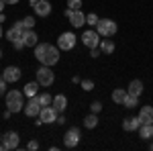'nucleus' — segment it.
<instances>
[{
	"label": "nucleus",
	"mask_w": 153,
	"mask_h": 151,
	"mask_svg": "<svg viewBox=\"0 0 153 151\" xmlns=\"http://www.w3.org/2000/svg\"><path fill=\"white\" fill-rule=\"evenodd\" d=\"M100 55H102L100 47H94V49H90V57H100Z\"/></svg>",
	"instance_id": "f704fd0d"
},
{
	"label": "nucleus",
	"mask_w": 153,
	"mask_h": 151,
	"mask_svg": "<svg viewBox=\"0 0 153 151\" xmlns=\"http://www.w3.org/2000/svg\"><path fill=\"white\" fill-rule=\"evenodd\" d=\"M123 104L127 106V108H135V106L139 104V96H133V94H127V98H125V102Z\"/></svg>",
	"instance_id": "393cba45"
},
{
	"label": "nucleus",
	"mask_w": 153,
	"mask_h": 151,
	"mask_svg": "<svg viewBox=\"0 0 153 151\" xmlns=\"http://www.w3.org/2000/svg\"><path fill=\"white\" fill-rule=\"evenodd\" d=\"M37 82H39V86H43V88L53 86V82H55V74L51 71L49 65H41V68L37 70Z\"/></svg>",
	"instance_id": "7ed1b4c3"
},
{
	"label": "nucleus",
	"mask_w": 153,
	"mask_h": 151,
	"mask_svg": "<svg viewBox=\"0 0 153 151\" xmlns=\"http://www.w3.org/2000/svg\"><path fill=\"white\" fill-rule=\"evenodd\" d=\"M90 110H92V112H96V115H98V112H100V110H102V102H98V100H94V102H92V104H90Z\"/></svg>",
	"instance_id": "2f4dec72"
},
{
	"label": "nucleus",
	"mask_w": 153,
	"mask_h": 151,
	"mask_svg": "<svg viewBox=\"0 0 153 151\" xmlns=\"http://www.w3.org/2000/svg\"><path fill=\"white\" fill-rule=\"evenodd\" d=\"M68 8H71V10H80V8H82V0H68Z\"/></svg>",
	"instance_id": "c756f323"
},
{
	"label": "nucleus",
	"mask_w": 153,
	"mask_h": 151,
	"mask_svg": "<svg viewBox=\"0 0 153 151\" xmlns=\"http://www.w3.org/2000/svg\"><path fill=\"white\" fill-rule=\"evenodd\" d=\"M96 31H98L100 37H114L117 31H118V27L112 19H100L98 25H96Z\"/></svg>",
	"instance_id": "f03ea898"
},
{
	"label": "nucleus",
	"mask_w": 153,
	"mask_h": 151,
	"mask_svg": "<svg viewBox=\"0 0 153 151\" xmlns=\"http://www.w3.org/2000/svg\"><path fill=\"white\" fill-rule=\"evenodd\" d=\"M23 41H25V47H35L37 43H39V35H37L33 29H25Z\"/></svg>",
	"instance_id": "2eb2a0df"
},
{
	"label": "nucleus",
	"mask_w": 153,
	"mask_h": 151,
	"mask_svg": "<svg viewBox=\"0 0 153 151\" xmlns=\"http://www.w3.org/2000/svg\"><path fill=\"white\" fill-rule=\"evenodd\" d=\"M98 21H100V19H98L96 12H88V14H86V23H88V27H96Z\"/></svg>",
	"instance_id": "cd10ccee"
},
{
	"label": "nucleus",
	"mask_w": 153,
	"mask_h": 151,
	"mask_svg": "<svg viewBox=\"0 0 153 151\" xmlns=\"http://www.w3.org/2000/svg\"><path fill=\"white\" fill-rule=\"evenodd\" d=\"M6 84H8V82L4 80V76H2V71H0V96L6 92Z\"/></svg>",
	"instance_id": "473e14b6"
},
{
	"label": "nucleus",
	"mask_w": 153,
	"mask_h": 151,
	"mask_svg": "<svg viewBox=\"0 0 153 151\" xmlns=\"http://www.w3.org/2000/svg\"><path fill=\"white\" fill-rule=\"evenodd\" d=\"M82 43L88 49H94V47L100 45V35H98V31H84L82 33Z\"/></svg>",
	"instance_id": "1a4fd4ad"
},
{
	"label": "nucleus",
	"mask_w": 153,
	"mask_h": 151,
	"mask_svg": "<svg viewBox=\"0 0 153 151\" xmlns=\"http://www.w3.org/2000/svg\"><path fill=\"white\" fill-rule=\"evenodd\" d=\"M33 10H35L37 16L45 19V16L51 14V2H49V0H39L37 4H33Z\"/></svg>",
	"instance_id": "f8f14e48"
},
{
	"label": "nucleus",
	"mask_w": 153,
	"mask_h": 151,
	"mask_svg": "<svg viewBox=\"0 0 153 151\" xmlns=\"http://www.w3.org/2000/svg\"><path fill=\"white\" fill-rule=\"evenodd\" d=\"M25 96H27V98H31V96H37V92H39V82H29V84H27V86H25Z\"/></svg>",
	"instance_id": "5701e85b"
},
{
	"label": "nucleus",
	"mask_w": 153,
	"mask_h": 151,
	"mask_svg": "<svg viewBox=\"0 0 153 151\" xmlns=\"http://www.w3.org/2000/svg\"><path fill=\"white\" fill-rule=\"evenodd\" d=\"M139 137L141 139H151L153 137V125L151 123H143L139 127Z\"/></svg>",
	"instance_id": "4be33fe9"
},
{
	"label": "nucleus",
	"mask_w": 153,
	"mask_h": 151,
	"mask_svg": "<svg viewBox=\"0 0 153 151\" xmlns=\"http://www.w3.org/2000/svg\"><path fill=\"white\" fill-rule=\"evenodd\" d=\"M0 139H2V135H0Z\"/></svg>",
	"instance_id": "de8ad7c7"
},
{
	"label": "nucleus",
	"mask_w": 153,
	"mask_h": 151,
	"mask_svg": "<svg viewBox=\"0 0 153 151\" xmlns=\"http://www.w3.org/2000/svg\"><path fill=\"white\" fill-rule=\"evenodd\" d=\"M4 6H6V2H4V0H0V12L4 10Z\"/></svg>",
	"instance_id": "a19ab883"
},
{
	"label": "nucleus",
	"mask_w": 153,
	"mask_h": 151,
	"mask_svg": "<svg viewBox=\"0 0 153 151\" xmlns=\"http://www.w3.org/2000/svg\"><path fill=\"white\" fill-rule=\"evenodd\" d=\"M127 92L133 94V96H141V94H143V82L141 80H131Z\"/></svg>",
	"instance_id": "6ab92c4d"
},
{
	"label": "nucleus",
	"mask_w": 153,
	"mask_h": 151,
	"mask_svg": "<svg viewBox=\"0 0 153 151\" xmlns=\"http://www.w3.org/2000/svg\"><path fill=\"white\" fill-rule=\"evenodd\" d=\"M2 76H4V80L8 82V84H14V82H19V80H21L23 71L19 70L16 65H8L6 70H2Z\"/></svg>",
	"instance_id": "9b49d317"
},
{
	"label": "nucleus",
	"mask_w": 153,
	"mask_h": 151,
	"mask_svg": "<svg viewBox=\"0 0 153 151\" xmlns=\"http://www.w3.org/2000/svg\"><path fill=\"white\" fill-rule=\"evenodd\" d=\"M4 21H6V14H4V12H0V23H4Z\"/></svg>",
	"instance_id": "ea45409f"
},
{
	"label": "nucleus",
	"mask_w": 153,
	"mask_h": 151,
	"mask_svg": "<svg viewBox=\"0 0 153 151\" xmlns=\"http://www.w3.org/2000/svg\"><path fill=\"white\" fill-rule=\"evenodd\" d=\"M55 123H57V125H65V123H68V118H65V116L59 112V116H57V121H55Z\"/></svg>",
	"instance_id": "e433bc0d"
},
{
	"label": "nucleus",
	"mask_w": 153,
	"mask_h": 151,
	"mask_svg": "<svg viewBox=\"0 0 153 151\" xmlns=\"http://www.w3.org/2000/svg\"><path fill=\"white\" fill-rule=\"evenodd\" d=\"M2 35H4V31H2V25H0V39H2Z\"/></svg>",
	"instance_id": "c03bdc74"
},
{
	"label": "nucleus",
	"mask_w": 153,
	"mask_h": 151,
	"mask_svg": "<svg viewBox=\"0 0 153 151\" xmlns=\"http://www.w3.org/2000/svg\"><path fill=\"white\" fill-rule=\"evenodd\" d=\"M0 59H2V49H0Z\"/></svg>",
	"instance_id": "a18cd8bd"
},
{
	"label": "nucleus",
	"mask_w": 153,
	"mask_h": 151,
	"mask_svg": "<svg viewBox=\"0 0 153 151\" xmlns=\"http://www.w3.org/2000/svg\"><path fill=\"white\" fill-rule=\"evenodd\" d=\"M70 23L74 25L76 29H80V27H84V25H86V14L82 12V8H80V10H74V12H71Z\"/></svg>",
	"instance_id": "dca6fc26"
},
{
	"label": "nucleus",
	"mask_w": 153,
	"mask_h": 151,
	"mask_svg": "<svg viewBox=\"0 0 153 151\" xmlns=\"http://www.w3.org/2000/svg\"><path fill=\"white\" fill-rule=\"evenodd\" d=\"M41 102H39V96H31L29 100H27V104H25V115L27 116H39L41 112Z\"/></svg>",
	"instance_id": "6e6552de"
},
{
	"label": "nucleus",
	"mask_w": 153,
	"mask_h": 151,
	"mask_svg": "<svg viewBox=\"0 0 153 151\" xmlns=\"http://www.w3.org/2000/svg\"><path fill=\"white\" fill-rule=\"evenodd\" d=\"M139 118H141L143 123H151L153 125V106H141L139 108Z\"/></svg>",
	"instance_id": "a211bd4d"
},
{
	"label": "nucleus",
	"mask_w": 153,
	"mask_h": 151,
	"mask_svg": "<svg viewBox=\"0 0 153 151\" xmlns=\"http://www.w3.org/2000/svg\"><path fill=\"white\" fill-rule=\"evenodd\" d=\"M12 45H14V49H16V51L25 49V41H23V37H21V39H16V41H12Z\"/></svg>",
	"instance_id": "72a5a7b5"
},
{
	"label": "nucleus",
	"mask_w": 153,
	"mask_h": 151,
	"mask_svg": "<svg viewBox=\"0 0 153 151\" xmlns=\"http://www.w3.org/2000/svg\"><path fill=\"white\" fill-rule=\"evenodd\" d=\"M141 125H143V121L139 118V116H129V118L123 121V129H125L127 133H131V131H139Z\"/></svg>",
	"instance_id": "4468645a"
},
{
	"label": "nucleus",
	"mask_w": 153,
	"mask_h": 151,
	"mask_svg": "<svg viewBox=\"0 0 153 151\" xmlns=\"http://www.w3.org/2000/svg\"><path fill=\"white\" fill-rule=\"evenodd\" d=\"M25 104H27L25 102V92H21V90H8L6 92V108L12 115L14 112H23Z\"/></svg>",
	"instance_id": "f257e3e1"
},
{
	"label": "nucleus",
	"mask_w": 153,
	"mask_h": 151,
	"mask_svg": "<svg viewBox=\"0 0 153 151\" xmlns=\"http://www.w3.org/2000/svg\"><path fill=\"white\" fill-rule=\"evenodd\" d=\"M51 104L55 106V110H57V112H63V110L68 108V98H65L63 94H57V96L53 98V102H51Z\"/></svg>",
	"instance_id": "aec40b11"
},
{
	"label": "nucleus",
	"mask_w": 153,
	"mask_h": 151,
	"mask_svg": "<svg viewBox=\"0 0 153 151\" xmlns=\"http://www.w3.org/2000/svg\"><path fill=\"white\" fill-rule=\"evenodd\" d=\"M59 51H61L59 47H55V45H51V43H49L45 55L39 59V61H41V65H49V68H51V65H55V63L59 61Z\"/></svg>",
	"instance_id": "20e7f679"
},
{
	"label": "nucleus",
	"mask_w": 153,
	"mask_h": 151,
	"mask_svg": "<svg viewBox=\"0 0 153 151\" xmlns=\"http://www.w3.org/2000/svg\"><path fill=\"white\" fill-rule=\"evenodd\" d=\"M76 41H78V37L74 35L71 31H68V33H61L57 39V47L61 49V51H71L74 47H76Z\"/></svg>",
	"instance_id": "39448f33"
},
{
	"label": "nucleus",
	"mask_w": 153,
	"mask_h": 151,
	"mask_svg": "<svg viewBox=\"0 0 153 151\" xmlns=\"http://www.w3.org/2000/svg\"><path fill=\"white\" fill-rule=\"evenodd\" d=\"M100 51L106 53V55H110V53H114V41L110 39V37H104V39H100Z\"/></svg>",
	"instance_id": "f3484780"
},
{
	"label": "nucleus",
	"mask_w": 153,
	"mask_h": 151,
	"mask_svg": "<svg viewBox=\"0 0 153 151\" xmlns=\"http://www.w3.org/2000/svg\"><path fill=\"white\" fill-rule=\"evenodd\" d=\"M127 90H125V88H114V90H112V102H114V104H123V102H125V98H127Z\"/></svg>",
	"instance_id": "412c9836"
},
{
	"label": "nucleus",
	"mask_w": 153,
	"mask_h": 151,
	"mask_svg": "<svg viewBox=\"0 0 153 151\" xmlns=\"http://www.w3.org/2000/svg\"><path fill=\"white\" fill-rule=\"evenodd\" d=\"M23 25H25V29H33L35 27V16H25Z\"/></svg>",
	"instance_id": "7c9ffc66"
},
{
	"label": "nucleus",
	"mask_w": 153,
	"mask_h": 151,
	"mask_svg": "<svg viewBox=\"0 0 153 151\" xmlns=\"http://www.w3.org/2000/svg\"><path fill=\"white\" fill-rule=\"evenodd\" d=\"M4 2H6V4H16L19 0H4Z\"/></svg>",
	"instance_id": "79ce46f5"
},
{
	"label": "nucleus",
	"mask_w": 153,
	"mask_h": 151,
	"mask_svg": "<svg viewBox=\"0 0 153 151\" xmlns=\"http://www.w3.org/2000/svg\"><path fill=\"white\" fill-rule=\"evenodd\" d=\"M47 45H49V43H37V45L33 47V49H35V57H37V59H41L43 55H45V51H47Z\"/></svg>",
	"instance_id": "a878e982"
},
{
	"label": "nucleus",
	"mask_w": 153,
	"mask_h": 151,
	"mask_svg": "<svg viewBox=\"0 0 153 151\" xmlns=\"http://www.w3.org/2000/svg\"><path fill=\"white\" fill-rule=\"evenodd\" d=\"M57 116H59V112L55 110V106H53V104L43 106V108H41V112H39V118L43 121V125H45V123H55V121H57Z\"/></svg>",
	"instance_id": "9d476101"
},
{
	"label": "nucleus",
	"mask_w": 153,
	"mask_h": 151,
	"mask_svg": "<svg viewBox=\"0 0 153 151\" xmlns=\"http://www.w3.org/2000/svg\"><path fill=\"white\" fill-rule=\"evenodd\" d=\"M37 2H39V0H29V4H31V6H33V4H37Z\"/></svg>",
	"instance_id": "37998d69"
},
{
	"label": "nucleus",
	"mask_w": 153,
	"mask_h": 151,
	"mask_svg": "<svg viewBox=\"0 0 153 151\" xmlns=\"http://www.w3.org/2000/svg\"><path fill=\"white\" fill-rule=\"evenodd\" d=\"M151 149H153V143H151Z\"/></svg>",
	"instance_id": "49530a36"
},
{
	"label": "nucleus",
	"mask_w": 153,
	"mask_h": 151,
	"mask_svg": "<svg viewBox=\"0 0 153 151\" xmlns=\"http://www.w3.org/2000/svg\"><path fill=\"white\" fill-rule=\"evenodd\" d=\"M78 143H80V129L78 127L68 129L65 135H63V145L68 149H74V147H78Z\"/></svg>",
	"instance_id": "423d86ee"
},
{
	"label": "nucleus",
	"mask_w": 153,
	"mask_h": 151,
	"mask_svg": "<svg viewBox=\"0 0 153 151\" xmlns=\"http://www.w3.org/2000/svg\"><path fill=\"white\" fill-rule=\"evenodd\" d=\"M23 33H25V25H23V21H19V23H14L6 31V39L8 41H16V39H21L23 37Z\"/></svg>",
	"instance_id": "ddd939ff"
},
{
	"label": "nucleus",
	"mask_w": 153,
	"mask_h": 151,
	"mask_svg": "<svg viewBox=\"0 0 153 151\" xmlns=\"http://www.w3.org/2000/svg\"><path fill=\"white\" fill-rule=\"evenodd\" d=\"M71 82H74V84H80L82 80H80V76H74V78H71Z\"/></svg>",
	"instance_id": "4c0bfd02"
},
{
	"label": "nucleus",
	"mask_w": 153,
	"mask_h": 151,
	"mask_svg": "<svg viewBox=\"0 0 153 151\" xmlns=\"http://www.w3.org/2000/svg\"><path fill=\"white\" fill-rule=\"evenodd\" d=\"M71 12H74V10H71V8H65V12H63V14H65V16L70 19V16H71Z\"/></svg>",
	"instance_id": "58836bf2"
},
{
	"label": "nucleus",
	"mask_w": 153,
	"mask_h": 151,
	"mask_svg": "<svg viewBox=\"0 0 153 151\" xmlns=\"http://www.w3.org/2000/svg\"><path fill=\"white\" fill-rule=\"evenodd\" d=\"M2 145H4V151H10V149H16L19 143H21V137L16 131H6V135H2Z\"/></svg>",
	"instance_id": "0eeeda50"
},
{
	"label": "nucleus",
	"mask_w": 153,
	"mask_h": 151,
	"mask_svg": "<svg viewBox=\"0 0 153 151\" xmlns=\"http://www.w3.org/2000/svg\"><path fill=\"white\" fill-rule=\"evenodd\" d=\"M80 86H82V90H86V92H92V90H94V82L92 80H82Z\"/></svg>",
	"instance_id": "c85d7f7f"
},
{
	"label": "nucleus",
	"mask_w": 153,
	"mask_h": 151,
	"mask_svg": "<svg viewBox=\"0 0 153 151\" xmlns=\"http://www.w3.org/2000/svg\"><path fill=\"white\" fill-rule=\"evenodd\" d=\"M27 149H31V151L39 149V143H37V141H29V143H27Z\"/></svg>",
	"instance_id": "c9c22d12"
},
{
	"label": "nucleus",
	"mask_w": 153,
	"mask_h": 151,
	"mask_svg": "<svg viewBox=\"0 0 153 151\" xmlns=\"http://www.w3.org/2000/svg\"><path fill=\"white\" fill-rule=\"evenodd\" d=\"M84 127L86 129H96L98 127V115H96V112H90V115L84 118Z\"/></svg>",
	"instance_id": "b1692460"
},
{
	"label": "nucleus",
	"mask_w": 153,
	"mask_h": 151,
	"mask_svg": "<svg viewBox=\"0 0 153 151\" xmlns=\"http://www.w3.org/2000/svg\"><path fill=\"white\" fill-rule=\"evenodd\" d=\"M39 96V102H41V106H49L51 102H53V96L49 92H43V94H37Z\"/></svg>",
	"instance_id": "bb28decb"
}]
</instances>
